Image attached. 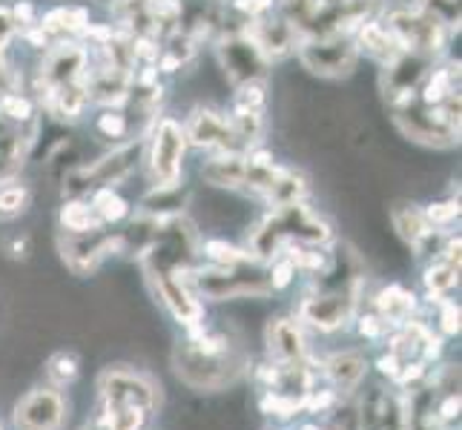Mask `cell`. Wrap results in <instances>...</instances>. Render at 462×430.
Segmentation results:
<instances>
[{"label":"cell","mask_w":462,"mask_h":430,"mask_svg":"<svg viewBox=\"0 0 462 430\" xmlns=\"http://www.w3.org/2000/svg\"><path fill=\"white\" fill-rule=\"evenodd\" d=\"M365 371H368V364H365V356L362 353H354V350H345V353H337L325 361V376L328 381L337 390H356L359 381L365 379Z\"/></svg>","instance_id":"cell-15"},{"label":"cell","mask_w":462,"mask_h":430,"mask_svg":"<svg viewBox=\"0 0 462 430\" xmlns=\"http://www.w3.org/2000/svg\"><path fill=\"white\" fill-rule=\"evenodd\" d=\"M299 58L316 75L342 78V75L354 72L356 58H359V46L347 35H322V38H310L301 43Z\"/></svg>","instance_id":"cell-3"},{"label":"cell","mask_w":462,"mask_h":430,"mask_svg":"<svg viewBox=\"0 0 462 430\" xmlns=\"http://www.w3.org/2000/svg\"><path fill=\"white\" fill-rule=\"evenodd\" d=\"M270 290H284V287H291V281L296 279V267L291 259H279L270 270Z\"/></svg>","instance_id":"cell-30"},{"label":"cell","mask_w":462,"mask_h":430,"mask_svg":"<svg viewBox=\"0 0 462 430\" xmlns=\"http://www.w3.org/2000/svg\"><path fill=\"white\" fill-rule=\"evenodd\" d=\"M270 6H273V0H233V9L242 12L247 21L262 18V14L270 12Z\"/></svg>","instance_id":"cell-32"},{"label":"cell","mask_w":462,"mask_h":430,"mask_svg":"<svg viewBox=\"0 0 462 430\" xmlns=\"http://www.w3.org/2000/svg\"><path fill=\"white\" fill-rule=\"evenodd\" d=\"M60 227L69 235H89V233H101V218L95 215L92 204L84 201H67L60 206Z\"/></svg>","instance_id":"cell-20"},{"label":"cell","mask_w":462,"mask_h":430,"mask_svg":"<svg viewBox=\"0 0 462 430\" xmlns=\"http://www.w3.org/2000/svg\"><path fill=\"white\" fill-rule=\"evenodd\" d=\"M46 376L55 388H67L78 379V359L69 353H55L50 361H46Z\"/></svg>","instance_id":"cell-26"},{"label":"cell","mask_w":462,"mask_h":430,"mask_svg":"<svg viewBox=\"0 0 462 430\" xmlns=\"http://www.w3.org/2000/svg\"><path fill=\"white\" fill-rule=\"evenodd\" d=\"M126 130H130V121L121 113H104L98 118V133H104L106 138H121L126 135Z\"/></svg>","instance_id":"cell-31"},{"label":"cell","mask_w":462,"mask_h":430,"mask_svg":"<svg viewBox=\"0 0 462 430\" xmlns=\"http://www.w3.org/2000/svg\"><path fill=\"white\" fill-rule=\"evenodd\" d=\"M385 425H388V419H385ZM376 430H379V427H376ZM388 430H405V427H391V425H388Z\"/></svg>","instance_id":"cell-38"},{"label":"cell","mask_w":462,"mask_h":430,"mask_svg":"<svg viewBox=\"0 0 462 430\" xmlns=\"http://www.w3.org/2000/svg\"><path fill=\"white\" fill-rule=\"evenodd\" d=\"M359 333L365 339H379L382 333H385V322L376 316V313H371V316H362L359 318Z\"/></svg>","instance_id":"cell-34"},{"label":"cell","mask_w":462,"mask_h":430,"mask_svg":"<svg viewBox=\"0 0 462 430\" xmlns=\"http://www.w3.org/2000/svg\"><path fill=\"white\" fill-rule=\"evenodd\" d=\"M413 310H417V298H413V293L402 290V287H396V284L379 290V296H376V316L385 325H393V327L408 325Z\"/></svg>","instance_id":"cell-17"},{"label":"cell","mask_w":462,"mask_h":430,"mask_svg":"<svg viewBox=\"0 0 462 430\" xmlns=\"http://www.w3.org/2000/svg\"><path fill=\"white\" fill-rule=\"evenodd\" d=\"M201 175H204V181H210L213 187L247 189V155L236 150L221 152L201 167Z\"/></svg>","instance_id":"cell-14"},{"label":"cell","mask_w":462,"mask_h":430,"mask_svg":"<svg viewBox=\"0 0 462 430\" xmlns=\"http://www.w3.org/2000/svg\"><path fill=\"white\" fill-rule=\"evenodd\" d=\"M196 290L207 298L225 301V298H245V296H267L270 293V279L264 273H250L247 264H233V267H210L199 270L193 276Z\"/></svg>","instance_id":"cell-2"},{"label":"cell","mask_w":462,"mask_h":430,"mask_svg":"<svg viewBox=\"0 0 462 430\" xmlns=\"http://www.w3.org/2000/svg\"><path fill=\"white\" fill-rule=\"evenodd\" d=\"M354 310H356V284L305 298L299 307V318L319 330L330 333V330H339L347 318L354 316Z\"/></svg>","instance_id":"cell-7"},{"label":"cell","mask_w":462,"mask_h":430,"mask_svg":"<svg viewBox=\"0 0 462 430\" xmlns=\"http://www.w3.org/2000/svg\"><path fill=\"white\" fill-rule=\"evenodd\" d=\"M14 18H18L21 23H26L32 18V4H26V0H23V4L14 6Z\"/></svg>","instance_id":"cell-37"},{"label":"cell","mask_w":462,"mask_h":430,"mask_svg":"<svg viewBox=\"0 0 462 430\" xmlns=\"http://www.w3.org/2000/svg\"><path fill=\"white\" fill-rule=\"evenodd\" d=\"M187 135L184 126L175 118H162L152 135V152H150V172L155 187H175L181 178V161H184Z\"/></svg>","instance_id":"cell-4"},{"label":"cell","mask_w":462,"mask_h":430,"mask_svg":"<svg viewBox=\"0 0 462 430\" xmlns=\"http://www.w3.org/2000/svg\"><path fill=\"white\" fill-rule=\"evenodd\" d=\"M221 67L230 75L233 84H247V81H262L267 72V58L259 52V46L253 43L245 32L242 35H233L227 41H221Z\"/></svg>","instance_id":"cell-9"},{"label":"cell","mask_w":462,"mask_h":430,"mask_svg":"<svg viewBox=\"0 0 462 430\" xmlns=\"http://www.w3.org/2000/svg\"><path fill=\"white\" fill-rule=\"evenodd\" d=\"M0 113H4L6 118L12 121H29L32 118V104L26 98H21V95H4L0 98Z\"/></svg>","instance_id":"cell-29"},{"label":"cell","mask_w":462,"mask_h":430,"mask_svg":"<svg viewBox=\"0 0 462 430\" xmlns=\"http://www.w3.org/2000/svg\"><path fill=\"white\" fill-rule=\"evenodd\" d=\"M121 244H124V238H106L101 233H89V235H72L67 242H60V250H63V261L69 264L72 273L87 276Z\"/></svg>","instance_id":"cell-11"},{"label":"cell","mask_w":462,"mask_h":430,"mask_svg":"<svg viewBox=\"0 0 462 430\" xmlns=\"http://www.w3.org/2000/svg\"><path fill=\"white\" fill-rule=\"evenodd\" d=\"M308 196V178L296 169H288L282 167V172L276 175V181L267 187L264 198L273 204V206H291V204H299L301 198Z\"/></svg>","instance_id":"cell-19"},{"label":"cell","mask_w":462,"mask_h":430,"mask_svg":"<svg viewBox=\"0 0 462 430\" xmlns=\"http://www.w3.org/2000/svg\"><path fill=\"white\" fill-rule=\"evenodd\" d=\"M98 390H101V402L116 407H141L152 413L158 402H162V393H158V388L147 376L126 368H109L98 381Z\"/></svg>","instance_id":"cell-5"},{"label":"cell","mask_w":462,"mask_h":430,"mask_svg":"<svg viewBox=\"0 0 462 430\" xmlns=\"http://www.w3.org/2000/svg\"><path fill=\"white\" fill-rule=\"evenodd\" d=\"M425 218H428V224H437V227H445V224H451V221L459 218V204L457 201H442V204H431L428 210H422Z\"/></svg>","instance_id":"cell-28"},{"label":"cell","mask_w":462,"mask_h":430,"mask_svg":"<svg viewBox=\"0 0 462 430\" xmlns=\"http://www.w3.org/2000/svg\"><path fill=\"white\" fill-rule=\"evenodd\" d=\"M250 26L245 29V35L259 46V52L273 60V58H284L296 50L299 43V29L291 18H253L247 21Z\"/></svg>","instance_id":"cell-10"},{"label":"cell","mask_w":462,"mask_h":430,"mask_svg":"<svg viewBox=\"0 0 462 430\" xmlns=\"http://www.w3.org/2000/svg\"><path fill=\"white\" fill-rule=\"evenodd\" d=\"M29 189L23 184H4L0 187V218H14L26 210Z\"/></svg>","instance_id":"cell-27"},{"label":"cell","mask_w":462,"mask_h":430,"mask_svg":"<svg viewBox=\"0 0 462 430\" xmlns=\"http://www.w3.org/2000/svg\"><path fill=\"white\" fill-rule=\"evenodd\" d=\"M204 256L216 261L218 267H233V264H250L253 256L247 250H238L227 242H218V238H213V242L204 244Z\"/></svg>","instance_id":"cell-24"},{"label":"cell","mask_w":462,"mask_h":430,"mask_svg":"<svg viewBox=\"0 0 462 430\" xmlns=\"http://www.w3.org/2000/svg\"><path fill=\"white\" fill-rule=\"evenodd\" d=\"M459 416V393H451L448 399H445L439 405V413H437V419L439 422H454Z\"/></svg>","instance_id":"cell-36"},{"label":"cell","mask_w":462,"mask_h":430,"mask_svg":"<svg viewBox=\"0 0 462 430\" xmlns=\"http://www.w3.org/2000/svg\"><path fill=\"white\" fill-rule=\"evenodd\" d=\"M92 210L101 218V224H109V221L116 224V221L130 215V204H126L118 193H113V187H101L98 196L92 201Z\"/></svg>","instance_id":"cell-23"},{"label":"cell","mask_w":462,"mask_h":430,"mask_svg":"<svg viewBox=\"0 0 462 430\" xmlns=\"http://www.w3.org/2000/svg\"><path fill=\"white\" fill-rule=\"evenodd\" d=\"M391 221H393V230L400 233V235L405 238V242H408L413 250H420V247L428 242V235L434 233V227L428 224L425 213L420 210L417 204H408V201L393 204V210H391Z\"/></svg>","instance_id":"cell-16"},{"label":"cell","mask_w":462,"mask_h":430,"mask_svg":"<svg viewBox=\"0 0 462 430\" xmlns=\"http://www.w3.org/2000/svg\"><path fill=\"white\" fill-rule=\"evenodd\" d=\"M420 12L434 18L445 29H459V0H420Z\"/></svg>","instance_id":"cell-25"},{"label":"cell","mask_w":462,"mask_h":430,"mask_svg":"<svg viewBox=\"0 0 462 430\" xmlns=\"http://www.w3.org/2000/svg\"><path fill=\"white\" fill-rule=\"evenodd\" d=\"M267 350L276 364L301 361L308 353V342L296 318H270L267 325Z\"/></svg>","instance_id":"cell-13"},{"label":"cell","mask_w":462,"mask_h":430,"mask_svg":"<svg viewBox=\"0 0 462 430\" xmlns=\"http://www.w3.org/2000/svg\"><path fill=\"white\" fill-rule=\"evenodd\" d=\"M428 63H431V58L422 52H411V50H402L400 55H393L385 63L382 87H385V95L393 104H402V101L413 98V92L420 89V84L428 75Z\"/></svg>","instance_id":"cell-8"},{"label":"cell","mask_w":462,"mask_h":430,"mask_svg":"<svg viewBox=\"0 0 462 430\" xmlns=\"http://www.w3.org/2000/svg\"><path fill=\"white\" fill-rule=\"evenodd\" d=\"M67 422V402L55 388H38L26 393L14 407L18 430H60Z\"/></svg>","instance_id":"cell-6"},{"label":"cell","mask_w":462,"mask_h":430,"mask_svg":"<svg viewBox=\"0 0 462 430\" xmlns=\"http://www.w3.org/2000/svg\"><path fill=\"white\" fill-rule=\"evenodd\" d=\"M147 416H150V413L141 410V407L104 405V413L98 416V422L104 425V430H144Z\"/></svg>","instance_id":"cell-21"},{"label":"cell","mask_w":462,"mask_h":430,"mask_svg":"<svg viewBox=\"0 0 462 430\" xmlns=\"http://www.w3.org/2000/svg\"><path fill=\"white\" fill-rule=\"evenodd\" d=\"M376 368H379V373H382V376H388V379H393V381H396V376H400V368H402V359L396 356L393 350H391L388 356H382V359L376 361Z\"/></svg>","instance_id":"cell-35"},{"label":"cell","mask_w":462,"mask_h":430,"mask_svg":"<svg viewBox=\"0 0 462 430\" xmlns=\"http://www.w3.org/2000/svg\"><path fill=\"white\" fill-rule=\"evenodd\" d=\"M247 368L242 356L225 333H201L199 339L181 342L175 347V373L189 388L218 390L236 381Z\"/></svg>","instance_id":"cell-1"},{"label":"cell","mask_w":462,"mask_h":430,"mask_svg":"<svg viewBox=\"0 0 462 430\" xmlns=\"http://www.w3.org/2000/svg\"><path fill=\"white\" fill-rule=\"evenodd\" d=\"M184 135H187V141H193L196 147H204V150L230 152L238 147V138L233 133L230 118L213 113V109H196Z\"/></svg>","instance_id":"cell-12"},{"label":"cell","mask_w":462,"mask_h":430,"mask_svg":"<svg viewBox=\"0 0 462 430\" xmlns=\"http://www.w3.org/2000/svg\"><path fill=\"white\" fill-rule=\"evenodd\" d=\"M365 52H371L374 58L379 60H391L393 55H400L402 52V46L396 43V38L391 35V29L385 23H379V21H362L359 23V43Z\"/></svg>","instance_id":"cell-18"},{"label":"cell","mask_w":462,"mask_h":430,"mask_svg":"<svg viewBox=\"0 0 462 430\" xmlns=\"http://www.w3.org/2000/svg\"><path fill=\"white\" fill-rule=\"evenodd\" d=\"M442 316H439V322H442V330L448 333V336H457L459 333V307L454 305V301H442Z\"/></svg>","instance_id":"cell-33"},{"label":"cell","mask_w":462,"mask_h":430,"mask_svg":"<svg viewBox=\"0 0 462 430\" xmlns=\"http://www.w3.org/2000/svg\"><path fill=\"white\" fill-rule=\"evenodd\" d=\"M425 287L431 290V296H439L445 290H451V287L459 281V261H451V259H437L434 264L425 267V276H422Z\"/></svg>","instance_id":"cell-22"}]
</instances>
